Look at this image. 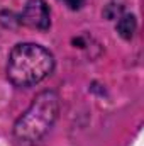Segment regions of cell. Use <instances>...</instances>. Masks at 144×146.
I'll list each match as a JSON object with an SVG mask.
<instances>
[{"mask_svg":"<svg viewBox=\"0 0 144 146\" xmlns=\"http://www.w3.org/2000/svg\"><path fill=\"white\" fill-rule=\"evenodd\" d=\"M20 22L31 29L46 31L51 26V12L44 0H29L20 14Z\"/></svg>","mask_w":144,"mask_h":146,"instance_id":"3","label":"cell"},{"mask_svg":"<svg viewBox=\"0 0 144 146\" xmlns=\"http://www.w3.org/2000/svg\"><path fill=\"white\" fill-rule=\"evenodd\" d=\"M136 27H137V22H136V17L132 14H124L119 17L117 21V33L119 36L124 37V39H131L136 33Z\"/></svg>","mask_w":144,"mask_h":146,"instance_id":"4","label":"cell"},{"mask_svg":"<svg viewBox=\"0 0 144 146\" xmlns=\"http://www.w3.org/2000/svg\"><path fill=\"white\" fill-rule=\"evenodd\" d=\"M63 2H65V5H66L68 9H71V10H78V9H81L83 3H85V0H63Z\"/></svg>","mask_w":144,"mask_h":146,"instance_id":"5","label":"cell"},{"mask_svg":"<svg viewBox=\"0 0 144 146\" xmlns=\"http://www.w3.org/2000/svg\"><path fill=\"white\" fill-rule=\"evenodd\" d=\"M59 114V97L53 90L37 94L27 110L17 119L14 126V136L24 145H34L41 141L54 126Z\"/></svg>","mask_w":144,"mask_h":146,"instance_id":"2","label":"cell"},{"mask_svg":"<svg viewBox=\"0 0 144 146\" xmlns=\"http://www.w3.org/2000/svg\"><path fill=\"white\" fill-rule=\"evenodd\" d=\"M54 70V56L36 42H20L12 48L7 61V78L15 87H32Z\"/></svg>","mask_w":144,"mask_h":146,"instance_id":"1","label":"cell"}]
</instances>
